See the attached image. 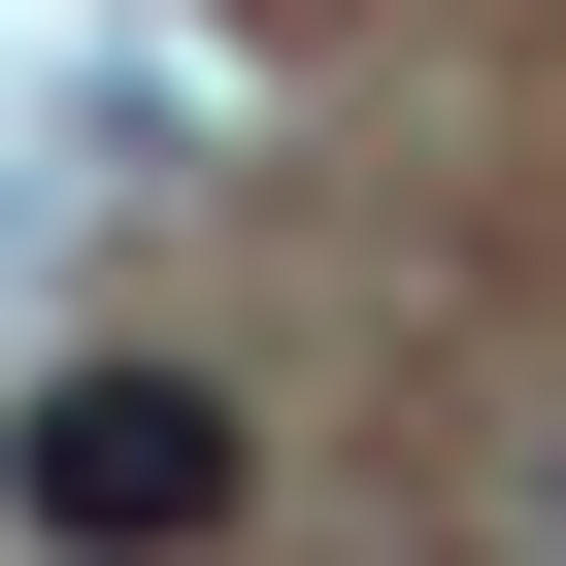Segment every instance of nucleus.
<instances>
[{
	"label": "nucleus",
	"instance_id": "f257e3e1",
	"mask_svg": "<svg viewBox=\"0 0 566 566\" xmlns=\"http://www.w3.org/2000/svg\"><path fill=\"white\" fill-rule=\"evenodd\" d=\"M0 500H34L67 566H167V533H233V400H200V367H34Z\"/></svg>",
	"mask_w": 566,
	"mask_h": 566
},
{
	"label": "nucleus",
	"instance_id": "f03ea898",
	"mask_svg": "<svg viewBox=\"0 0 566 566\" xmlns=\"http://www.w3.org/2000/svg\"><path fill=\"white\" fill-rule=\"evenodd\" d=\"M500 566H566V433H533V500H500Z\"/></svg>",
	"mask_w": 566,
	"mask_h": 566
}]
</instances>
